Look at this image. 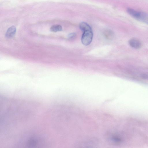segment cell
Wrapping results in <instances>:
<instances>
[{"instance_id": "obj_1", "label": "cell", "mask_w": 148, "mask_h": 148, "mask_svg": "<svg viewBox=\"0 0 148 148\" xmlns=\"http://www.w3.org/2000/svg\"><path fill=\"white\" fill-rule=\"evenodd\" d=\"M127 11L132 17L137 20L148 24V14L131 8L128 9Z\"/></svg>"}, {"instance_id": "obj_2", "label": "cell", "mask_w": 148, "mask_h": 148, "mask_svg": "<svg viewBox=\"0 0 148 148\" xmlns=\"http://www.w3.org/2000/svg\"><path fill=\"white\" fill-rule=\"evenodd\" d=\"M93 36L92 30L84 32L82 37V43L85 45H89L92 42Z\"/></svg>"}, {"instance_id": "obj_3", "label": "cell", "mask_w": 148, "mask_h": 148, "mask_svg": "<svg viewBox=\"0 0 148 148\" xmlns=\"http://www.w3.org/2000/svg\"><path fill=\"white\" fill-rule=\"evenodd\" d=\"M108 140L111 143L118 144L122 141L120 137L118 135L114 134H109L108 136Z\"/></svg>"}, {"instance_id": "obj_4", "label": "cell", "mask_w": 148, "mask_h": 148, "mask_svg": "<svg viewBox=\"0 0 148 148\" xmlns=\"http://www.w3.org/2000/svg\"><path fill=\"white\" fill-rule=\"evenodd\" d=\"M128 43L131 47L136 49L139 48L141 45V43L140 41L135 38L130 39Z\"/></svg>"}, {"instance_id": "obj_5", "label": "cell", "mask_w": 148, "mask_h": 148, "mask_svg": "<svg viewBox=\"0 0 148 148\" xmlns=\"http://www.w3.org/2000/svg\"><path fill=\"white\" fill-rule=\"evenodd\" d=\"M16 32V29L15 27L14 26H11L7 30L6 36L7 38H11L14 36Z\"/></svg>"}, {"instance_id": "obj_6", "label": "cell", "mask_w": 148, "mask_h": 148, "mask_svg": "<svg viewBox=\"0 0 148 148\" xmlns=\"http://www.w3.org/2000/svg\"><path fill=\"white\" fill-rule=\"evenodd\" d=\"M79 27L80 29L84 32L92 30L90 26L88 24L85 22L81 23L80 24Z\"/></svg>"}, {"instance_id": "obj_7", "label": "cell", "mask_w": 148, "mask_h": 148, "mask_svg": "<svg viewBox=\"0 0 148 148\" xmlns=\"http://www.w3.org/2000/svg\"><path fill=\"white\" fill-rule=\"evenodd\" d=\"M94 145L89 142L82 144L76 148H94Z\"/></svg>"}, {"instance_id": "obj_8", "label": "cell", "mask_w": 148, "mask_h": 148, "mask_svg": "<svg viewBox=\"0 0 148 148\" xmlns=\"http://www.w3.org/2000/svg\"><path fill=\"white\" fill-rule=\"evenodd\" d=\"M51 30L53 32H57L62 30V26L60 25H56L52 26L50 28Z\"/></svg>"}, {"instance_id": "obj_9", "label": "cell", "mask_w": 148, "mask_h": 148, "mask_svg": "<svg viewBox=\"0 0 148 148\" xmlns=\"http://www.w3.org/2000/svg\"><path fill=\"white\" fill-rule=\"evenodd\" d=\"M76 35L75 33H72L68 35V38L70 39H72L74 38L76 36Z\"/></svg>"}]
</instances>
